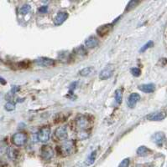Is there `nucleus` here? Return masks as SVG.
<instances>
[{
    "mask_svg": "<svg viewBox=\"0 0 167 167\" xmlns=\"http://www.w3.org/2000/svg\"><path fill=\"white\" fill-rule=\"evenodd\" d=\"M40 155H41V157L44 160H50L54 155V151H53L52 148L50 146L44 145L41 147Z\"/></svg>",
    "mask_w": 167,
    "mask_h": 167,
    "instance_id": "6",
    "label": "nucleus"
},
{
    "mask_svg": "<svg viewBox=\"0 0 167 167\" xmlns=\"http://www.w3.org/2000/svg\"><path fill=\"white\" fill-rule=\"evenodd\" d=\"M164 139H165V136L162 132H157L152 136V141L158 146H162V144L164 143Z\"/></svg>",
    "mask_w": 167,
    "mask_h": 167,
    "instance_id": "15",
    "label": "nucleus"
},
{
    "mask_svg": "<svg viewBox=\"0 0 167 167\" xmlns=\"http://www.w3.org/2000/svg\"><path fill=\"white\" fill-rule=\"evenodd\" d=\"M27 141H28V136L23 132H18V133L13 134L11 138L12 143L15 146H18V147L24 146L26 144Z\"/></svg>",
    "mask_w": 167,
    "mask_h": 167,
    "instance_id": "3",
    "label": "nucleus"
},
{
    "mask_svg": "<svg viewBox=\"0 0 167 167\" xmlns=\"http://www.w3.org/2000/svg\"><path fill=\"white\" fill-rule=\"evenodd\" d=\"M113 68H112V66H108L107 68L103 69L99 74V79L101 80H106L107 79H109L110 77H112V74H113Z\"/></svg>",
    "mask_w": 167,
    "mask_h": 167,
    "instance_id": "11",
    "label": "nucleus"
},
{
    "mask_svg": "<svg viewBox=\"0 0 167 167\" xmlns=\"http://www.w3.org/2000/svg\"><path fill=\"white\" fill-rule=\"evenodd\" d=\"M99 44L98 42V39L96 38L95 36H90L86 39L85 41V46L87 49H94L96 48Z\"/></svg>",
    "mask_w": 167,
    "mask_h": 167,
    "instance_id": "12",
    "label": "nucleus"
},
{
    "mask_svg": "<svg viewBox=\"0 0 167 167\" xmlns=\"http://www.w3.org/2000/svg\"><path fill=\"white\" fill-rule=\"evenodd\" d=\"M86 50L84 49L83 46H79L75 50V54H76L77 55H81V56H84L86 55Z\"/></svg>",
    "mask_w": 167,
    "mask_h": 167,
    "instance_id": "23",
    "label": "nucleus"
},
{
    "mask_svg": "<svg viewBox=\"0 0 167 167\" xmlns=\"http://www.w3.org/2000/svg\"><path fill=\"white\" fill-rule=\"evenodd\" d=\"M68 16H69V14H68L67 12H65V11H60L56 14L55 18H54V24H55V25H56V26L61 25L67 19Z\"/></svg>",
    "mask_w": 167,
    "mask_h": 167,
    "instance_id": "9",
    "label": "nucleus"
},
{
    "mask_svg": "<svg viewBox=\"0 0 167 167\" xmlns=\"http://www.w3.org/2000/svg\"><path fill=\"white\" fill-rule=\"evenodd\" d=\"M129 163H130V160H129V159H128V158H126V159L123 160L121 161V163L119 164L118 167H128V165H129Z\"/></svg>",
    "mask_w": 167,
    "mask_h": 167,
    "instance_id": "26",
    "label": "nucleus"
},
{
    "mask_svg": "<svg viewBox=\"0 0 167 167\" xmlns=\"http://www.w3.org/2000/svg\"><path fill=\"white\" fill-rule=\"evenodd\" d=\"M140 99V95L138 93H133L131 94L128 98V105L129 108H134L136 104Z\"/></svg>",
    "mask_w": 167,
    "mask_h": 167,
    "instance_id": "13",
    "label": "nucleus"
},
{
    "mask_svg": "<svg viewBox=\"0 0 167 167\" xmlns=\"http://www.w3.org/2000/svg\"><path fill=\"white\" fill-rule=\"evenodd\" d=\"M138 3V1H130L129 3H128V5H127V8H126V11L130 10L131 8H133L135 7V5H137Z\"/></svg>",
    "mask_w": 167,
    "mask_h": 167,
    "instance_id": "25",
    "label": "nucleus"
},
{
    "mask_svg": "<svg viewBox=\"0 0 167 167\" xmlns=\"http://www.w3.org/2000/svg\"><path fill=\"white\" fill-rule=\"evenodd\" d=\"M54 138L57 141H61V142L66 141L68 138V132L66 127L65 126L58 127L54 133Z\"/></svg>",
    "mask_w": 167,
    "mask_h": 167,
    "instance_id": "5",
    "label": "nucleus"
},
{
    "mask_svg": "<svg viewBox=\"0 0 167 167\" xmlns=\"http://www.w3.org/2000/svg\"><path fill=\"white\" fill-rule=\"evenodd\" d=\"M112 29V24H107L102 26L98 27L97 29V34L99 35L100 37H104L105 35H107L111 32Z\"/></svg>",
    "mask_w": 167,
    "mask_h": 167,
    "instance_id": "10",
    "label": "nucleus"
},
{
    "mask_svg": "<svg viewBox=\"0 0 167 167\" xmlns=\"http://www.w3.org/2000/svg\"><path fill=\"white\" fill-rule=\"evenodd\" d=\"M153 45H154V43H153L152 41H149L148 43H147L146 45H144V46H143V47L141 48L140 50H139V52H140V53L144 52L145 50H147L148 49H149V48H151L152 46H153Z\"/></svg>",
    "mask_w": 167,
    "mask_h": 167,
    "instance_id": "24",
    "label": "nucleus"
},
{
    "mask_svg": "<svg viewBox=\"0 0 167 167\" xmlns=\"http://www.w3.org/2000/svg\"><path fill=\"white\" fill-rule=\"evenodd\" d=\"M30 9H31V7H30L29 4H23V5L20 8V9H19V13H20L21 14L24 15V14H26V13H29V11H30Z\"/></svg>",
    "mask_w": 167,
    "mask_h": 167,
    "instance_id": "21",
    "label": "nucleus"
},
{
    "mask_svg": "<svg viewBox=\"0 0 167 167\" xmlns=\"http://www.w3.org/2000/svg\"><path fill=\"white\" fill-rule=\"evenodd\" d=\"M76 86H77V82H73V83H71V84L70 85V92H71V94H73V91L75 89H76Z\"/></svg>",
    "mask_w": 167,
    "mask_h": 167,
    "instance_id": "29",
    "label": "nucleus"
},
{
    "mask_svg": "<svg viewBox=\"0 0 167 167\" xmlns=\"http://www.w3.org/2000/svg\"><path fill=\"white\" fill-rule=\"evenodd\" d=\"M94 72H95V69L93 67H86L79 71V75L82 76V77H86V76L92 74Z\"/></svg>",
    "mask_w": 167,
    "mask_h": 167,
    "instance_id": "17",
    "label": "nucleus"
},
{
    "mask_svg": "<svg viewBox=\"0 0 167 167\" xmlns=\"http://www.w3.org/2000/svg\"><path fill=\"white\" fill-rule=\"evenodd\" d=\"M138 89L144 93H152L155 89V85L154 84H144L138 85Z\"/></svg>",
    "mask_w": 167,
    "mask_h": 167,
    "instance_id": "14",
    "label": "nucleus"
},
{
    "mask_svg": "<svg viewBox=\"0 0 167 167\" xmlns=\"http://www.w3.org/2000/svg\"><path fill=\"white\" fill-rule=\"evenodd\" d=\"M0 84H6V80L2 77H0Z\"/></svg>",
    "mask_w": 167,
    "mask_h": 167,
    "instance_id": "30",
    "label": "nucleus"
},
{
    "mask_svg": "<svg viewBox=\"0 0 167 167\" xmlns=\"http://www.w3.org/2000/svg\"><path fill=\"white\" fill-rule=\"evenodd\" d=\"M74 146H75V144H74L73 141L66 140V141H63L60 145L56 146V151L60 156H67L71 154Z\"/></svg>",
    "mask_w": 167,
    "mask_h": 167,
    "instance_id": "2",
    "label": "nucleus"
},
{
    "mask_svg": "<svg viewBox=\"0 0 167 167\" xmlns=\"http://www.w3.org/2000/svg\"><path fill=\"white\" fill-rule=\"evenodd\" d=\"M123 88H119V89H116V91H115V102H116V104H120L121 103H122V100H123Z\"/></svg>",
    "mask_w": 167,
    "mask_h": 167,
    "instance_id": "18",
    "label": "nucleus"
},
{
    "mask_svg": "<svg viewBox=\"0 0 167 167\" xmlns=\"http://www.w3.org/2000/svg\"><path fill=\"white\" fill-rule=\"evenodd\" d=\"M50 137V128L49 126H44L37 133V139L39 142L45 143Z\"/></svg>",
    "mask_w": 167,
    "mask_h": 167,
    "instance_id": "4",
    "label": "nucleus"
},
{
    "mask_svg": "<svg viewBox=\"0 0 167 167\" xmlns=\"http://www.w3.org/2000/svg\"><path fill=\"white\" fill-rule=\"evenodd\" d=\"M0 167H5V166H3V165H1V166H0Z\"/></svg>",
    "mask_w": 167,
    "mask_h": 167,
    "instance_id": "31",
    "label": "nucleus"
},
{
    "mask_svg": "<svg viewBox=\"0 0 167 167\" xmlns=\"http://www.w3.org/2000/svg\"><path fill=\"white\" fill-rule=\"evenodd\" d=\"M39 13H47V11H48V6H41V7H39V8L38 9Z\"/></svg>",
    "mask_w": 167,
    "mask_h": 167,
    "instance_id": "28",
    "label": "nucleus"
},
{
    "mask_svg": "<svg viewBox=\"0 0 167 167\" xmlns=\"http://www.w3.org/2000/svg\"><path fill=\"white\" fill-rule=\"evenodd\" d=\"M150 153V150L148 149L146 146H139L137 150V155L138 156H146Z\"/></svg>",
    "mask_w": 167,
    "mask_h": 167,
    "instance_id": "19",
    "label": "nucleus"
},
{
    "mask_svg": "<svg viewBox=\"0 0 167 167\" xmlns=\"http://www.w3.org/2000/svg\"><path fill=\"white\" fill-rule=\"evenodd\" d=\"M7 155H8V157L9 159L12 160H15L18 157V152L13 147H8V150H7Z\"/></svg>",
    "mask_w": 167,
    "mask_h": 167,
    "instance_id": "16",
    "label": "nucleus"
},
{
    "mask_svg": "<svg viewBox=\"0 0 167 167\" xmlns=\"http://www.w3.org/2000/svg\"><path fill=\"white\" fill-rule=\"evenodd\" d=\"M4 109H5L7 111H13V110H14V109H15V104H14L13 102H8V103L5 104Z\"/></svg>",
    "mask_w": 167,
    "mask_h": 167,
    "instance_id": "22",
    "label": "nucleus"
},
{
    "mask_svg": "<svg viewBox=\"0 0 167 167\" xmlns=\"http://www.w3.org/2000/svg\"><path fill=\"white\" fill-rule=\"evenodd\" d=\"M166 117V113L164 111H156L147 115L146 119L150 121H161Z\"/></svg>",
    "mask_w": 167,
    "mask_h": 167,
    "instance_id": "8",
    "label": "nucleus"
},
{
    "mask_svg": "<svg viewBox=\"0 0 167 167\" xmlns=\"http://www.w3.org/2000/svg\"><path fill=\"white\" fill-rule=\"evenodd\" d=\"M97 150H93L91 154L89 155V156L87 157V159L86 160V165H91L95 162V160H96V157H97Z\"/></svg>",
    "mask_w": 167,
    "mask_h": 167,
    "instance_id": "20",
    "label": "nucleus"
},
{
    "mask_svg": "<svg viewBox=\"0 0 167 167\" xmlns=\"http://www.w3.org/2000/svg\"><path fill=\"white\" fill-rule=\"evenodd\" d=\"M34 63L37 65L41 66V67H51L55 65V60L46 57L38 58L34 60Z\"/></svg>",
    "mask_w": 167,
    "mask_h": 167,
    "instance_id": "7",
    "label": "nucleus"
},
{
    "mask_svg": "<svg viewBox=\"0 0 167 167\" xmlns=\"http://www.w3.org/2000/svg\"><path fill=\"white\" fill-rule=\"evenodd\" d=\"M74 125L77 134V138L82 141L84 139L88 138L90 135V130L92 125V120L89 115H79L76 118Z\"/></svg>",
    "mask_w": 167,
    "mask_h": 167,
    "instance_id": "1",
    "label": "nucleus"
},
{
    "mask_svg": "<svg viewBox=\"0 0 167 167\" xmlns=\"http://www.w3.org/2000/svg\"><path fill=\"white\" fill-rule=\"evenodd\" d=\"M131 73H132V74L134 77H138V76L140 75L141 70L138 68H133L131 69Z\"/></svg>",
    "mask_w": 167,
    "mask_h": 167,
    "instance_id": "27",
    "label": "nucleus"
}]
</instances>
